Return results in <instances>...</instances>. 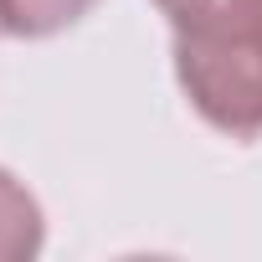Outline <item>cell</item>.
Here are the masks:
<instances>
[{
    "label": "cell",
    "instance_id": "277c9868",
    "mask_svg": "<svg viewBox=\"0 0 262 262\" xmlns=\"http://www.w3.org/2000/svg\"><path fill=\"white\" fill-rule=\"evenodd\" d=\"M98 0H0V36L16 41H41L67 26H77Z\"/></svg>",
    "mask_w": 262,
    "mask_h": 262
},
{
    "label": "cell",
    "instance_id": "3957f363",
    "mask_svg": "<svg viewBox=\"0 0 262 262\" xmlns=\"http://www.w3.org/2000/svg\"><path fill=\"white\" fill-rule=\"evenodd\" d=\"M47 242V216L36 206V195L0 170V262H31Z\"/></svg>",
    "mask_w": 262,
    "mask_h": 262
},
{
    "label": "cell",
    "instance_id": "7a4b0ae2",
    "mask_svg": "<svg viewBox=\"0 0 262 262\" xmlns=\"http://www.w3.org/2000/svg\"><path fill=\"white\" fill-rule=\"evenodd\" d=\"M175 41H262V0H155Z\"/></svg>",
    "mask_w": 262,
    "mask_h": 262
},
{
    "label": "cell",
    "instance_id": "6da1fadb",
    "mask_svg": "<svg viewBox=\"0 0 262 262\" xmlns=\"http://www.w3.org/2000/svg\"><path fill=\"white\" fill-rule=\"evenodd\" d=\"M175 77L211 128L262 134V41H175Z\"/></svg>",
    "mask_w": 262,
    "mask_h": 262
}]
</instances>
